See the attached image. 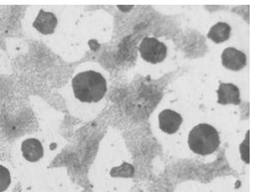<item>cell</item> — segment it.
<instances>
[{"mask_svg":"<svg viewBox=\"0 0 254 192\" xmlns=\"http://www.w3.org/2000/svg\"><path fill=\"white\" fill-rule=\"evenodd\" d=\"M72 85L75 97L82 102L97 103L107 91V81L101 73L92 70L77 74Z\"/></svg>","mask_w":254,"mask_h":192,"instance_id":"cell-1","label":"cell"},{"mask_svg":"<svg viewBox=\"0 0 254 192\" xmlns=\"http://www.w3.org/2000/svg\"><path fill=\"white\" fill-rule=\"evenodd\" d=\"M220 143L219 134L215 128L206 124L195 126L189 135L188 144L195 153L205 156L213 154Z\"/></svg>","mask_w":254,"mask_h":192,"instance_id":"cell-2","label":"cell"},{"mask_svg":"<svg viewBox=\"0 0 254 192\" xmlns=\"http://www.w3.org/2000/svg\"><path fill=\"white\" fill-rule=\"evenodd\" d=\"M138 50L143 60L153 64L163 62L167 52V47L163 42L156 38L148 37L143 38Z\"/></svg>","mask_w":254,"mask_h":192,"instance_id":"cell-3","label":"cell"},{"mask_svg":"<svg viewBox=\"0 0 254 192\" xmlns=\"http://www.w3.org/2000/svg\"><path fill=\"white\" fill-rule=\"evenodd\" d=\"M223 65L227 69L238 71L247 65V57L242 52L234 48L225 49L221 55Z\"/></svg>","mask_w":254,"mask_h":192,"instance_id":"cell-4","label":"cell"},{"mask_svg":"<svg viewBox=\"0 0 254 192\" xmlns=\"http://www.w3.org/2000/svg\"><path fill=\"white\" fill-rule=\"evenodd\" d=\"M159 126L163 132L173 134L177 132L183 122L180 114L171 110H165L159 115Z\"/></svg>","mask_w":254,"mask_h":192,"instance_id":"cell-5","label":"cell"},{"mask_svg":"<svg viewBox=\"0 0 254 192\" xmlns=\"http://www.w3.org/2000/svg\"><path fill=\"white\" fill-rule=\"evenodd\" d=\"M58 24V19L55 15L50 12L41 9L33 26L42 34H52Z\"/></svg>","mask_w":254,"mask_h":192,"instance_id":"cell-6","label":"cell"},{"mask_svg":"<svg viewBox=\"0 0 254 192\" xmlns=\"http://www.w3.org/2000/svg\"><path fill=\"white\" fill-rule=\"evenodd\" d=\"M216 92L218 95L217 102L219 104H233L237 105L241 103L240 90L234 84L221 83Z\"/></svg>","mask_w":254,"mask_h":192,"instance_id":"cell-7","label":"cell"},{"mask_svg":"<svg viewBox=\"0 0 254 192\" xmlns=\"http://www.w3.org/2000/svg\"><path fill=\"white\" fill-rule=\"evenodd\" d=\"M23 157L30 162H36L43 157L44 150L41 142L36 138L25 140L22 145Z\"/></svg>","mask_w":254,"mask_h":192,"instance_id":"cell-8","label":"cell"},{"mask_svg":"<svg viewBox=\"0 0 254 192\" xmlns=\"http://www.w3.org/2000/svg\"><path fill=\"white\" fill-rule=\"evenodd\" d=\"M231 28L226 23L219 22L211 27L207 36L216 44H220L229 39Z\"/></svg>","mask_w":254,"mask_h":192,"instance_id":"cell-9","label":"cell"},{"mask_svg":"<svg viewBox=\"0 0 254 192\" xmlns=\"http://www.w3.org/2000/svg\"><path fill=\"white\" fill-rule=\"evenodd\" d=\"M134 172V170L131 165L124 163L121 166L113 168L111 175L114 177L129 178L133 177Z\"/></svg>","mask_w":254,"mask_h":192,"instance_id":"cell-10","label":"cell"},{"mask_svg":"<svg viewBox=\"0 0 254 192\" xmlns=\"http://www.w3.org/2000/svg\"><path fill=\"white\" fill-rule=\"evenodd\" d=\"M9 171L4 166L0 165V192L6 191L11 184Z\"/></svg>","mask_w":254,"mask_h":192,"instance_id":"cell-11","label":"cell"}]
</instances>
